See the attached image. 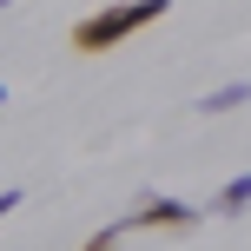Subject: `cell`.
<instances>
[{
    "mask_svg": "<svg viewBox=\"0 0 251 251\" xmlns=\"http://www.w3.org/2000/svg\"><path fill=\"white\" fill-rule=\"evenodd\" d=\"M0 7H20V0H0Z\"/></svg>",
    "mask_w": 251,
    "mask_h": 251,
    "instance_id": "cell-7",
    "label": "cell"
},
{
    "mask_svg": "<svg viewBox=\"0 0 251 251\" xmlns=\"http://www.w3.org/2000/svg\"><path fill=\"white\" fill-rule=\"evenodd\" d=\"M199 225V205H178V199H139V212L126 218V231H192Z\"/></svg>",
    "mask_w": 251,
    "mask_h": 251,
    "instance_id": "cell-2",
    "label": "cell"
},
{
    "mask_svg": "<svg viewBox=\"0 0 251 251\" xmlns=\"http://www.w3.org/2000/svg\"><path fill=\"white\" fill-rule=\"evenodd\" d=\"M172 13V0H113V7H93L86 20H73V33H66V47L73 53H113L119 40H132V33H146L152 20H165Z\"/></svg>",
    "mask_w": 251,
    "mask_h": 251,
    "instance_id": "cell-1",
    "label": "cell"
},
{
    "mask_svg": "<svg viewBox=\"0 0 251 251\" xmlns=\"http://www.w3.org/2000/svg\"><path fill=\"white\" fill-rule=\"evenodd\" d=\"M245 205H251V172H245V178H231V185L218 192V199H212V212H225V218H231V212H245Z\"/></svg>",
    "mask_w": 251,
    "mask_h": 251,
    "instance_id": "cell-4",
    "label": "cell"
},
{
    "mask_svg": "<svg viewBox=\"0 0 251 251\" xmlns=\"http://www.w3.org/2000/svg\"><path fill=\"white\" fill-rule=\"evenodd\" d=\"M0 100H7V86H0Z\"/></svg>",
    "mask_w": 251,
    "mask_h": 251,
    "instance_id": "cell-8",
    "label": "cell"
},
{
    "mask_svg": "<svg viewBox=\"0 0 251 251\" xmlns=\"http://www.w3.org/2000/svg\"><path fill=\"white\" fill-rule=\"evenodd\" d=\"M119 238H126V225H106V231H93L79 251H119Z\"/></svg>",
    "mask_w": 251,
    "mask_h": 251,
    "instance_id": "cell-5",
    "label": "cell"
},
{
    "mask_svg": "<svg viewBox=\"0 0 251 251\" xmlns=\"http://www.w3.org/2000/svg\"><path fill=\"white\" fill-rule=\"evenodd\" d=\"M245 100H251V86H245V79H231V86H218V93H205V100H199V113H238Z\"/></svg>",
    "mask_w": 251,
    "mask_h": 251,
    "instance_id": "cell-3",
    "label": "cell"
},
{
    "mask_svg": "<svg viewBox=\"0 0 251 251\" xmlns=\"http://www.w3.org/2000/svg\"><path fill=\"white\" fill-rule=\"evenodd\" d=\"M13 205H20V192H0V218H7V212H13Z\"/></svg>",
    "mask_w": 251,
    "mask_h": 251,
    "instance_id": "cell-6",
    "label": "cell"
}]
</instances>
